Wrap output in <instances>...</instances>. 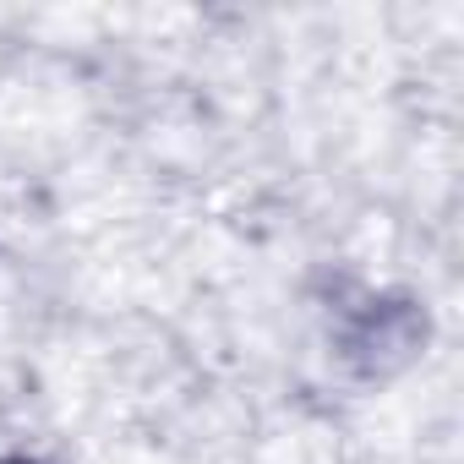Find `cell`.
<instances>
[{
	"instance_id": "6da1fadb",
	"label": "cell",
	"mask_w": 464,
	"mask_h": 464,
	"mask_svg": "<svg viewBox=\"0 0 464 464\" xmlns=\"http://www.w3.org/2000/svg\"><path fill=\"white\" fill-rule=\"evenodd\" d=\"M6 464H28V459H6Z\"/></svg>"
}]
</instances>
